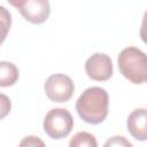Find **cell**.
Segmentation results:
<instances>
[{
    "mask_svg": "<svg viewBox=\"0 0 147 147\" xmlns=\"http://www.w3.org/2000/svg\"><path fill=\"white\" fill-rule=\"evenodd\" d=\"M70 147H96L98 142L95 140V137L88 132H78L76 133L70 142H69Z\"/></svg>",
    "mask_w": 147,
    "mask_h": 147,
    "instance_id": "9",
    "label": "cell"
},
{
    "mask_svg": "<svg viewBox=\"0 0 147 147\" xmlns=\"http://www.w3.org/2000/svg\"><path fill=\"white\" fill-rule=\"evenodd\" d=\"M121 74L133 84H144L147 80L146 54L133 46L124 48L117 59Z\"/></svg>",
    "mask_w": 147,
    "mask_h": 147,
    "instance_id": "2",
    "label": "cell"
},
{
    "mask_svg": "<svg viewBox=\"0 0 147 147\" xmlns=\"http://www.w3.org/2000/svg\"><path fill=\"white\" fill-rule=\"evenodd\" d=\"M44 90L51 101L67 102L75 92V85L69 76L64 74H54L46 79Z\"/></svg>",
    "mask_w": 147,
    "mask_h": 147,
    "instance_id": "4",
    "label": "cell"
},
{
    "mask_svg": "<svg viewBox=\"0 0 147 147\" xmlns=\"http://www.w3.org/2000/svg\"><path fill=\"white\" fill-rule=\"evenodd\" d=\"M11 109V101L9 96H7L3 93H0V121L3 119Z\"/></svg>",
    "mask_w": 147,
    "mask_h": 147,
    "instance_id": "11",
    "label": "cell"
},
{
    "mask_svg": "<svg viewBox=\"0 0 147 147\" xmlns=\"http://www.w3.org/2000/svg\"><path fill=\"white\" fill-rule=\"evenodd\" d=\"M126 125H127V131L134 139H137L139 141H145L147 139L146 109L145 108L134 109L129 115Z\"/></svg>",
    "mask_w": 147,
    "mask_h": 147,
    "instance_id": "7",
    "label": "cell"
},
{
    "mask_svg": "<svg viewBox=\"0 0 147 147\" xmlns=\"http://www.w3.org/2000/svg\"><path fill=\"white\" fill-rule=\"evenodd\" d=\"M18 10L28 22L41 24L49 17L51 6L48 0H28Z\"/></svg>",
    "mask_w": 147,
    "mask_h": 147,
    "instance_id": "6",
    "label": "cell"
},
{
    "mask_svg": "<svg viewBox=\"0 0 147 147\" xmlns=\"http://www.w3.org/2000/svg\"><path fill=\"white\" fill-rule=\"evenodd\" d=\"M20 72L17 67L8 61L0 62V87L13 86L18 79Z\"/></svg>",
    "mask_w": 147,
    "mask_h": 147,
    "instance_id": "8",
    "label": "cell"
},
{
    "mask_svg": "<svg viewBox=\"0 0 147 147\" xmlns=\"http://www.w3.org/2000/svg\"><path fill=\"white\" fill-rule=\"evenodd\" d=\"M87 76L96 82L108 80L113 76V61L103 53H94L85 62Z\"/></svg>",
    "mask_w": 147,
    "mask_h": 147,
    "instance_id": "5",
    "label": "cell"
},
{
    "mask_svg": "<svg viewBox=\"0 0 147 147\" xmlns=\"http://www.w3.org/2000/svg\"><path fill=\"white\" fill-rule=\"evenodd\" d=\"M105 146H129L131 147L132 144L130 141H127L124 137H113L110 140H108Z\"/></svg>",
    "mask_w": 147,
    "mask_h": 147,
    "instance_id": "12",
    "label": "cell"
},
{
    "mask_svg": "<svg viewBox=\"0 0 147 147\" xmlns=\"http://www.w3.org/2000/svg\"><path fill=\"white\" fill-rule=\"evenodd\" d=\"M20 146H45V144L38 137L30 136V137H25L20 142Z\"/></svg>",
    "mask_w": 147,
    "mask_h": 147,
    "instance_id": "13",
    "label": "cell"
},
{
    "mask_svg": "<svg viewBox=\"0 0 147 147\" xmlns=\"http://www.w3.org/2000/svg\"><path fill=\"white\" fill-rule=\"evenodd\" d=\"M11 26V15L3 6H0V45L7 38Z\"/></svg>",
    "mask_w": 147,
    "mask_h": 147,
    "instance_id": "10",
    "label": "cell"
},
{
    "mask_svg": "<svg viewBox=\"0 0 147 147\" xmlns=\"http://www.w3.org/2000/svg\"><path fill=\"white\" fill-rule=\"evenodd\" d=\"M109 96L105 88L92 86L86 88L76 102L79 117L88 124H100L108 115Z\"/></svg>",
    "mask_w": 147,
    "mask_h": 147,
    "instance_id": "1",
    "label": "cell"
},
{
    "mask_svg": "<svg viewBox=\"0 0 147 147\" xmlns=\"http://www.w3.org/2000/svg\"><path fill=\"white\" fill-rule=\"evenodd\" d=\"M74 127V118L64 108L51 109L44 118V131L52 139L65 138Z\"/></svg>",
    "mask_w": 147,
    "mask_h": 147,
    "instance_id": "3",
    "label": "cell"
},
{
    "mask_svg": "<svg viewBox=\"0 0 147 147\" xmlns=\"http://www.w3.org/2000/svg\"><path fill=\"white\" fill-rule=\"evenodd\" d=\"M13 7H15V8H17V9H20L28 0H7Z\"/></svg>",
    "mask_w": 147,
    "mask_h": 147,
    "instance_id": "14",
    "label": "cell"
}]
</instances>
